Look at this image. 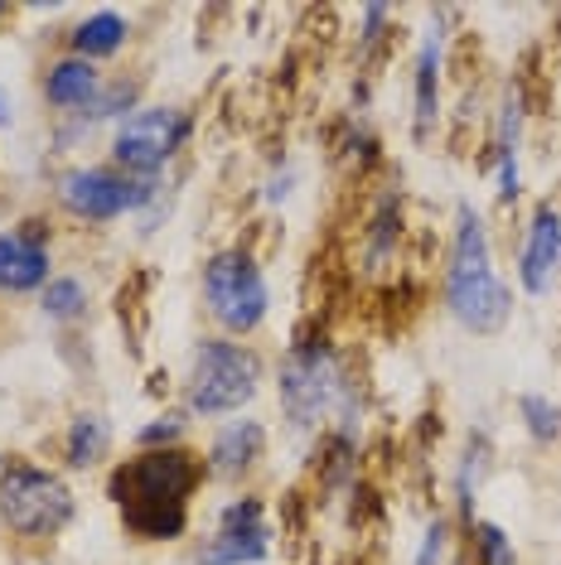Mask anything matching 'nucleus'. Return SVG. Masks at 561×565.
<instances>
[{"label":"nucleus","instance_id":"1","mask_svg":"<svg viewBox=\"0 0 561 565\" xmlns=\"http://www.w3.org/2000/svg\"><path fill=\"white\" fill-rule=\"evenodd\" d=\"M199 473V459L184 449H146L112 473V503L140 542H174L189 522V493Z\"/></svg>","mask_w":561,"mask_h":565},{"label":"nucleus","instance_id":"2","mask_svg":"<svg viewBox=\"0 0 561 565\" xmlns=\"http://www.w3.org/2000/svg\"><path fill=\"white\" fill-rule=\"evenodd\" d=\"M445 305L469 333H499L514 315V290L504 286L494 266L489 227L484 217L461 203L455 213V242H451V271H445Z\"/></svg>","mask_w":561,"mask_h":565},{"label":"nucleus","instance_id":"3","mask_svg":"<svg viewBox=\"0 0 561 565\" xmlns=\"http://www.w3.org/2000/svg\"><path fill=\"white\" fill-rule=\"evenodd\" d=\"M280 411L290 416V426L315 430L335 406H349V377L329 343H296L280 363Z\"/></svg>","mask_w":561,"mask_h":565},{"label":"nucleus","instance_id":"4","mask_svg":"<svg viewBox=\"0 0 561 565\" xmlns=\"http://www.w3.org/2000/svg\"><path fill=\"white\" fill-rule=\"evenodd\" d=\"M262 387V358L242 343L203 339L189 363V411L194 416H233Z\"/></svg>","mask_w":561,"mask_h":565},{"label":"nucleus","instance_id":"5","mask_svg":"<svg viewBox=\"0 0 561 565\" xmlns=\"http://www.w3.org/2000/svg\"><path fill=\"white\" fill-rule=\"evenodd\" d=\"M0 518L10 522L15 536L40 542V536H54L68 526L73 493L59 473L34 469V465H24V459H10V465L0 469Z\"/></svg>","mask_w":561,"mask_h":565},{"label":"nucleus","instance_id":"6","mask_svg":"<svg viewBox=\"0 0 561 565\" xmlns=\"http://www.w3.org/2000/svg\"><path fill=\"white\" fill-rule=\"evenodd\" d=\"M203 305L227 333H252L266 319V305H272L262 266L237 247L209 256V266H203Z\"/></svg>","mask_w":561,"mask_h":565},{"label":"nucleus","instance_id":"7","mask_svg":"<svg viewBox=\"0 0 561 565\" xmlns=\"http://www.w3.org/2000/svg\"><path fill=\"white\" fill-rule=\"evenodd\" d=\"M189 136V117L180 107H136L131 117L117 126V140H112V156L126 174L136 179H156L170 156L184 146Z\"/></svg>","mask_w":561,"mask_h":565},{"label":"nucleus","instance_id":"8","mask_svg":"<svg viewBox=\"0 0 561 565\" xmlns=\"http://www.w3.org/2000/svg\"><path fill=\"white\" fill-rule=\"evenodd\" d=\"M156 199V179H121L112 170H68L59 174V203L83 223H112V217Z\"/></svg>","mask_w":561,"mask_h":565},{"label":"nucleus","instance_id":"9","mask_svg":"<svg viewBox=\"0 0 561 565\" xmlns=\"http://www.w3.org/2000/svg\"><path fill=\"white\" fill-rule=\"evenodd\" d=\"M266 536L272 532H266L262 503L257 498H237V503L223 512L219 532L199 546V565H257V561H266V551H272Z\"/></svg>","mask_w":561,"mask_h":565},{"label":"nucleus","instance_id":"10","mask_svg":"<svg viewBox=\"0 0 561 565\" xmlns=\"http://www.w3.org/2000/svg\"><path fill=\"white\" fill-rule=\"evenodd\" d=\"M557 266H561V213L552 203H542L528 223V242H522V256H518V280L528 295H547L557 280Z\"/></svg>","mask_w":561,"mask_h":565},{"label":"nucleus","instance_id":"11","mask_svg":"<svg viewBox=\"0 0 561 565\" xmlns=\"http://www.w3.org/2000/svg\"><path fill=\"white\" fill-rule=\"evenodd\" d=\"M49 280L44 227L30 223V233H0V290H40Z\"/></svg>","mask_w":561,"mask_h":565},{"label":"nucleus","instance_id":"12","mask_svg":"<svg viewBox=\"0 0 561 565\" xmlns=\"http://www.w3.org/2000/svg\"><path fill=\"white\" fill-rule=\"evenodd\" d=\"M102 93V78H97V68L87 58H59L54 68L44 73V97L54 102V107L63 111H73V107H93V97Z\"/></svg>","mask_w":561,"mask_h":565},{"label":"nucleus","instance_id":"13","mask_svg":"<svg viewBox=\"0 0 561 565\" xmlns=\"http://www.w3.org/2000/svg\"><path fill=\"white\" fill-rule=\"evenodd\" d=\"M262 445H266L262 420H233V426H223L219 440H213L209 465H213V473H223V479H237L242 469H252V459L262 455Z\"/></svg>","mask_w":561,"mask_h":565},{"label":"nucleus","instance_id":"14","mask_svg":"<svg viewBox=\"0 0 561 565\" xmlns=\"http://www.w3.org/2000/svg\"><path fill=\"white\" fill-rule=\"evenodd\" d=\"M518 146H522V97L508 87L504 117H499V199L514 203L522 194V170H518Z\"/></svg>","mask_w":561,"mask_h":565},{"label":"nucleus","instance_id":"15","mask_svg":"<svg viewBox=\"0 0 561 565\" xmlns=\"http://www.w3.org/2000/svg\"><path fill=\"white\" fill-rule=\"evenodd\" d=\"M126 34H131V24H126L117 10H97V15H87L78 30H73V58H112L117 49L126 44Z\"/></svg>","mask_w":561,"mask_h":565},{"label":"nucleus","instance_id":"16","mask_svg":"<svg viewBox=\"0 0 561 565\" xmlns=\"http://www.w3.org/2000/svg\"><path fill=\"white\" fill-rule=\"evenodd\" d=\"M107 445H112V430L107 420L97 416V411H78V416L68 420V440H63V459H68L73 469H93L107 459Z\"/></svg>","mask_w":561,"mask_h":565},{"label":"nucleus","instance_id":"17","mask_svg":"<svg viewBox=\"0 0 561 565\" xmlns=\"http://www.w3.org/2000/svg\"><path fill=\"white\" fill-rule=\"evenodd\" d=\"M441 117V44L426 40L416 54V136L426 140Z\"/></svg>","mask_w":561,"mask_h":565},{"label":"nucleus","instance_id":"18","mask_svg":"<svg viewBox=\"0 0 561 565\" xmlns=\"http://www.w3.org/2000/svg\"><path fill=\"white\" fill-rule=\"evenodd\" d=\"M518 416H522V426H528V435H532L538 445L561 440V406H552V396L522 392V396H518Z\"/></svg>","mask_w":561,"mask_h":565},{"label":"nucleus","instance_id":"19","mask_svg":"<svg viewBox=\"0 0 561 565\" xmlns=\"http://www.w3.org/2000/svg\"><path fill=\"white\" fill-rule=\"evenodd\" d=\"M44 315L49 319H78L87 310V286L83 280H73V276H59V280H49L44 286Z\"/></svg>","mask_w":561,"mask_h":565},{"label":"nucleus","instance_id":"20","mask_svg":"<svg viewBox=\"0 0 561 565\" xmlns=\"http://www.w3.org/2000/svg\"><path fill=\"white\" fill-rule=\"evenodd\" d=\"M475 546H479V565H518L514 542H508L504 526H494V522L475 526Z\"/></svg>","mask_w":561,"mask_h":565},{"label":"nucleus","instance_id":"21","mask_svg":"<svg viewBox=\"0 0 561 565\" xmlns=\"http://www.w3.org/2000/svg\"><path fill=\"white\" fill-rule=\"evenodd\" d=\"M180 435H184V416H174V411H170V416H156V420H150V426L136 435V440L146 445V449H150V445L174 449V440H180Z\"/></svg>","mask_w":561,"mask_h":565},{"label":"nucleus","instance_id":"22","mask_svg":"<svg viewBox=\"0 0 561 565\" xmlns=\"http://www.w3.org/2000/svg\"><path fill=\"white\" fill-rule=\"evenodd\" d=\"M441 556H445V522H431V526H426V542H421L416 565H441Z\"/></svg>","mask_w":561,"mask_h":565},{"label":"nucleus","instance_id":"23","mask_svg":"<svg viewBox=\"0 0 561 565\" xmlns=\"http://www.w3.org/2000/svg\"><path fill=\"white\" fill-rule=\"evenodd\" d=\"M10 126H15V97L0 87V131H10Z\"/></svg>","mask_w":561,"mask_h":565},{"label":"nucleus","instance_id":"24","mask_svg":"<svg viewBox=\"0 0 561 565\" xmlns=\"http://www.w3.org/2000/svg\"><path fill=\"white\" fill-rule=\"evenodd\" d=\"M0 15H6V6H0Z\"/></svg>","mask_w":561,"mask_h":565}]
</instances>
